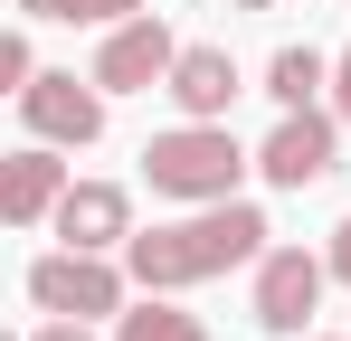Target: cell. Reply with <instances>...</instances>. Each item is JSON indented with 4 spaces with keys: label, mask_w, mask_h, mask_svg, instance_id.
Wrapping results in <instances>:
<instances>
[{
    "label": "cell",
    "mask_w": 351,
    "mask_h": 341,
    "mask_svg": "<svg viewBox=\"0 0 351 341\" xmlns=\"http://www.w3.org/2000/svg\"><path fill=\"white\" fill-rule=\"evenodd\" d=\"M247 256H266V218L247 199H209L199 218L133 237V284L143 294H180V284H209L228 266H247Z\"/></svg>",
    "instance_id": "cell-1"
},
{
    "label": "cell",
    "mask_w": 351,
    "mask_h": 341,
    "mask_svg": "<svg viewBox=\"0 0 351 341\" xmlns=\"http://www.w3.org/2000/svg\"><path fill=\"white\" fill-rule=\"evenodd\" d=\"M237 170H247V152L228 142V123H171V133L143 142V180H152L162 199H190V209L228 199Z\"/></svg>",
    "instance_id": "cell-2"
},
{
    "label": "cell",
    "mask_w": 351,
    "mask_h": 341,
    "mask_svg": "<svg viewBox=\"0 0 351 341\" xmlns=\"http://www.w3.org/2000/svg\"><path fill=\"white\" fill-rule=\"evenodd\" d=\"M29 303L66 313V323H95V313H123V275L105 266V247H58V256L29 266Z\"/></svg>",
    "instance_id": "cell-3"
},
{
    "label": "cell",
    "mask_w": 351,
    "mask_h": 341,
    "mask_svg": "<svg viewBox=\"0 0 351 341\" xmlns=\"http://www.w3.org/2000/svg\"><path fill=\"white\" fill-rule=\"evenodd\" d=\"M171 66H180V38L152 10H133V19H114V38L95 57V86H105V95H143V86H162Z\"/></svg>",
    "instance_id": "cell-4"
},
{
    "label": "cell",
    "mask_w": 351,
    "mask_h": 341,
    "mask_svg": "<svg viewBox=\"0 0 351 341\" xmlns=\"http://www.w3.org/2000/svg\"><path fill=\"white\" fill-rule=\"evenodd\" d=\"M19 114H29L38 142H76V152H86V142L105 133V86H95V76H86V86H76V76H29Z\"/></svg>",
    "instance_id": "cell-5"
},
{
    "label": "cell",
    "mask_w": 351,
    "mask_h": 341,
    "mask_svg": "<svg viewBox=\"0 0 351 341\" xmlns=\"http://www.w3.org/2000/svg\"><path fill=\"white\" fill-rule=\"evenodd\" d=\"M323 275H332V266H313L304 247H266V256H256V323H266V332H304L313 303H323Z\"/></svg>",
    "instance_id": "cell-6"
},
{
    "label": "cell",
    "mask_w": 351,
    "mask_h": 341,
    "mask_svg": "<svg viewBox=\"0 0 351 341\" xmlns=\"http://www.w3.org/2000/svg\"><path fill=\"white\" fill-rule=\"evenodd\" d=\"M256 170L276 180V190H313L323 170H332V114H285L276 133H266V152H256Z\"/></svg>",
    "instance_id": "cell-7"
},
{
    "label": "cell",
    "mask_w": 351,
    "mask_h": 341,
    "mask_svg": "<svg viewBox=\"0 0 351 341\" xmlns=\"http://www.w3.org/2000/svg\"><path fill=\"white\" fill-rule=\"evenodd\" d=\"M58 237L66 247H133V199H123L114 180H66Z\"/></svg>",
    "instance_id": "cell-8"
},
{
    "label": "cell",
    "mask_w": 351,
    "mask_h": 341,
    "mask_svg": "<svg viewBox=\"0 0 351 341\" xmlns=\"http://www.w3.org/2000/svg\"><path fill=\"white\" fill-rule=\"evenodd\" d=\"M162 95L180 105V123H219L237 105V57L228 48H180V66L162 76Z\"/></svg>",
    "instance_id": "cell-9"
},
{
    "label": "cell",
    "mask_w": 351,
    "mask_h": 341,
    "mask_svg": "<svg viewBox=\"0 0 351 341\" xmlns=\"http://www.w3.org/2000/svg\"><path fill=\"white\" fill-rule=\"evenodd\" d=\"M58 199H66V162L58 152H10V170H0V218L38 227V218H58Z\"/></svg>",
    "instance_id": "cell-10"
},
{
    "label": "cell",
    "mask_w": 351,
    "mask_h": 341,
    "mask_svg": "<svg viewBox=\"0 0 351 341\" xmlns=\"http://www.w3.org/2000/svg\"><path fill=\"white\" fill-rule=\"evenodd\" d=\"M323 76H332V66H323L313 48H276V66H266V95H276L285 114H304V105H313V86H323Z\"/></svg>",
    "instance_id": "cell-11"
},
{
    "label": "cell",
    "mask_w": 351,
    "mask_h": 341,
    "mask_svg": "<svg viewBox=\"0 0 351 341\" xmlns=\"http://www.w3.org/2000/svg\"><path fill=\"white\" fill-rule=\"evenodd\" d=\"M114 341H209V323L199 313H171V303H143V313H123Z\"/></svg>",
    "instance_id": "cell-12"
},
{
    "label": "cell",
    "mask_w": 351,
    "mask_h": 341,
    "mask_svg": "<svg viewBox=\"0 0 351 341\" xmlns=\"http://www.w3.org/2000/svg\"><path fill=\"white\" fill-rule=\"evenodd\" d=\"M29 76H38V66H29V38L10 29V38H0V86H10V95H29Z\"/></svg>",
    "instance_id": "cell-13"
},
{
    "label": "cell",
    "mask_w": 351,
    "mask_h": 341,
    "mask_svg": "<svg viewBox=\"0 0 351 341\" xmlns=\"http://www.w3.org/2000/svg\"><path fill=\"white\" fill-rule=\"evenodd\" d=\"M332 114H342V123H351V48L332 57Z\"/></svg>",
    "instance_id": "cell-14"
},
{
    "label": "cell",
    "mask_w": 351,
    "mask_h": 341,
    "mask_svg": "<svg viewBox=\"0 0 351 341\" xmlns=\"http://www.w3.org/2000/svg\"><path fill=\"white\" fill-rule=\"evenodd\" d=\"M143 0H76V19H133Z\"/></svg>",
    "instance_id": "cell-15"
},
{
    "label": "cell",
    "mask_w": 351,
    "mask_h": 341,
    "mask_svg": "<svg viewBox=\"0 0 351 341\" xmlns=\"http://www.w3.org/2000/svg\"><path fill=\"white\" fill-rule=\"evenodd\" d=\"M323 266H332V275H342V284H351V218H342V227H332V256H323Z\"/></svg>",
    "instance_id": "cell-16"
},
{
    "label": "cell",
    "mask_w": 351,
    "mask_h": 341,
    "mask_svg": "<svg viewBox=\"0 0 351 341\" xmlns=\"http://www.w3.org/2000/svg\"><path fill=\"white\" fill-rule=\"evenodd\" d=\"M29 341H95V323H66V313H58L48 332H29Z\"/></svg>",
    "instance_id": "cell-17"
},
{
    "label": "cell",
    "mask_w": 351,
    "mask_h": 341,
    "mask_svg": "<svg viewBox=\"0 0 351 341\" xmlns=\"http://www.w3.org/2000/svg\"><path fill=\"white\" fill-rule=\"evenodd\" d=\"M29 19H76V0H19Z\"/></svg>",
    "instance_id": "cell-18"
},
{
    "label": "cell",
    "mask_w": 351,
    "mask_h": 341,
    "mask_svg": "<svg viewBox=\"0 0 351 341\" xmlns=\"http://www.w3.org/2000/svg\"><path fill=\"white\" fill-rule=\"evenodd\" d=\"M237 10H276V0H237Z\"/></svg>",
    "instance_id": "cell-19"
}]
</instances>
